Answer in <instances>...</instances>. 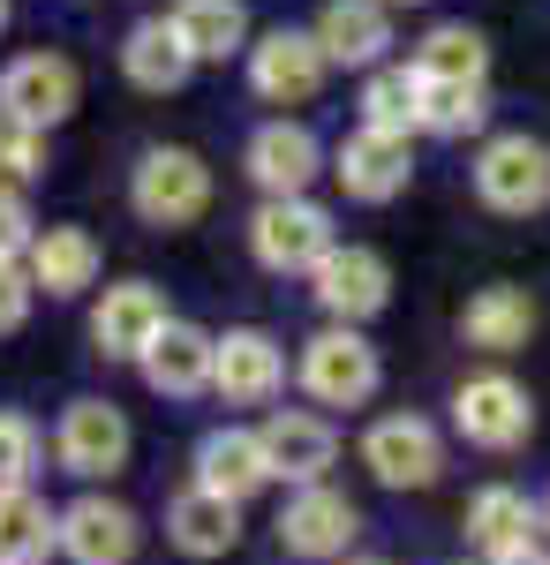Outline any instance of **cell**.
Returning a JSON list of instances; mask_svg holds the SVG:
<instances>
[{
    "instance_id": "obj_39",
    "label": "cell",
    "mask_w": 550,
    "mask_h": 565,
    "mask_svg": "<svg viewBox=\"0 0 550 565\" xmlns=\"http://www.w3.org/2000/svg\"><path fill=\"white\" fill-rule=\"evenodd\" d=\"M384 8H392V0H384Z\"/></svg>"
},
{
    "instance_id": "obj_8",
    "label": "cell",
    "mask_w": 550,
    "mask_h": 565,
    "mask_svg": "<svg viewBox=\"0 0 550 565\" xmlns=\"http://www.w3.org/2000/svg\"><path fill=\"white\" fill-rule=\"evenodd\" d=\"M167 324H173L167 295H159L151 279H121V287H106V302L91 309V340H98L106 362H144Z\"/></svg>"
},
{
    "instance_id": "obj_17",
    "label": "cell",
    "mask_w": 550,
    "mask_h": 565,
    "mask_svg": "<svg viewBox=\"0 0 550 565\" xmlns=\"http://www.w3.org/2000/svg\"><path fill=\"white\" fill-rule=\"evenodd\" d=\"M317 45L332 68H384V45H392V15L384 0H325L317 15Z\"/></svg>"
},
{
    "instance_id": "obj_26",
    "label": "cell",
    "mask_w": 550,
    "mask_h": 565,
    "mask_svg": "<svg viewBox=\"0 0 550 565\" xmlns=\"http://www.w3.org/2000/svg\"><path fill=\"white\" fill-rule=\"evenodd\" d=\"M173 31L197 61H234V53H250V8L242 0H181Z\"/></svg>"
},
{
    "instance_id": "obj_21",
    "label": "cell",
    "mask_w": 550,
    "mask_h": 565,
    "mask_svg": "<svg viewBox=\"0 0 550 565\" xmlns=\"http://www.w3.org/2000/svg\"><path fill=\"white\" fill-rule=\"evenodd\" d=\"M23 271H31V287H45L53 302H76L84 287H98V242H91L84 226H39Z\"/></svg>"
},
{
    "instance_id": "obj_20",
    "label": "cell",
    "mask_w": 550,
    "mask_h": 565,
    "mask_svg": "<svg viewBox=\"0 0 550 565\" xmlns=\"http://www.w3.org/2000/svg\"><path fill=\"white\" fill-rule=\"evenodd\" d=\"M212 362H219V340L173 317L167 332L151 340V354H144L136 370H144V385H151V392H167V399H189V392L212 385Z\"/></svg>"
},
{
    "instance_id": "obj_11",
    "label": "cell",
    "mask_w": 550,
    "mask_h": 565,
    "mask_svg": "<svg viewBox=\"0 0 550 565\" xmlns=\"http://www.w3.org/2000/svg\"><path fill=\"white\" fill-rule=\"evenodd\" d=\"M309 287H317V302L332 309L339 324H362V317H378L392 302V264L378 249H362V242H339L332 257L309 271Z\"/></svg>"
},
{
    "instance_id": "obj_36",
    "label": "cell",
    "mask_w": 550,
    "mask_h": 565,
    "mask_svg": "<svg viewBox=\"0 0 550 565\" xmlns=\"http://www.w3.org/2000/svg\"><path fill=\"white\" fill-rule=\"evenodd\" d=\"M536 521H543V527H550V498H543V513H536Z\"/></svg>"
},
{
    "instance_id": "obj_7",
    "label": "cell",
    "mask_w": 550,
    "mask_h": 565,
    "mask_svg": "<svg viewBox=\"0 0 550 565\" xmlns=\"http://www.w3.org/2000/svg\"><path fill=\"white\" fill-rule=\"evenodd\" d=\"M453 423H461L467 445L512 452V445H528V430H536V399L512 385L506 370H483V377H467V385L453 392Z\"/></svg>"
},
{
    "instance_id": "obj_13",
    "label": "cell",
    "mask_w": 550,
    "mask_h": 565,
    "mask_svg": "<svg viewBox=\"0 0 550 565\" xmlns=\"http://www.w3.org/2000/svg\"><path fill=\"white\" fill-rule=\"evenodd\" d=\"M242 167H250V181L264 189V196H309V181H317V167H325V143L302 129V121H264V129L250 136V151H242Z\"/></svg>"
},
{
    "instance_id": "obj_37",
    "label": "cell",
    "mask_w": 550,
    "mask_h": 565,
    "mask_svg": "<svg viewBox=\"0 0 550 565\" xmlns=\"http://www.w3.org/2000/svg\"><path fill=\"white\" fill-rule=\"evenodd\" d=\"M0 31H8V0H0Z\"/></svg>"
},
{
    "instance_id": "obj_15",
    "label": "cell",
    "mask_w": 550,
    "mask_h": 565,
    "mask_svg": "<svg viewBox=\"0 0 550 565\" xmlns=\"http://www.w3.org/2000/svg\"><path fill=\"white\" fill-rule=\"evenodd\" d=\"M212 385L226 392L234 407H264L272 392L287 385V354H279V340H272V332H256V324H242V332H226V340H219Z\"/></svg>"
},
{
    "instance_id": "obj_12",
    "label": "cell",
    "mask_w": 550,
    "mask_h": 565,
    "mask_svg": "<svg viewBox=\"0 0 550 565\" xmlns=\"http://www.w3.org/2000/svg\"><path fill=\"white\" fill-rule=\"evenodd\" d=\"M362 468L378 482H392V490H423L445 468V445H437V430H430L423 415H384L362 437Z\"/></svg>"
},
{
    "instance_id": "obj_25",
    "label": "cell",
    "mask_w": 550,
    "mask_h": 565,
    "mask_svg": "<svg viewBox=\"0 0 550 565\" xmlns=\"http://www.w3.org/2000/svg\"><path fill=\"white\" fill-rule=\"evenodd\" d=\"M45 551H61V513L39 490H0V565H45Z\"/></svg>"
},
{
    "instance_id": "obj_4",
    "label": "cell",
    "mask_w": 550,
    "mask_h": 565,
    "mask_svg": "<svg viewBox=\"0 0 550 565\" xmlns=\"http://www.w3.org/2000/svg\"><path fill=\"white\" fill-rule=\"evenodd\" d=\"M378 385H384V362L355 324H325V332L302 348V392H309L317 407H362Z\"/></svg>"
},
{
    "instance_id": "obj_31",
    "label": "cell",
    "mask_w": 550,
    "mask_h": 565,
    "mask_svg": "<svg viewBox=\"0 0 550 565\" xmlns=\"http://www.w3.org/2000/svg\"><path fill=\"white\" fill-rule=\"evenodd\" d=\"M31 181H45V129L0 114V189H31Z\"/></svg>"
},
{
    "instance_id": "obj_5",
    "label": "cell",
    "mask_w": 550,
    "mask_h": 565,
    "mask_svg": "<svg viewBox=\"0 0 550 565\" xmlns=\"http://www.w3.org/2000/svg\"><path fill=\"white\" fill-rule=\"evenodd\" d=\"M76 98H84V76H76L68 53H15V61L0 68V114L23 121V129H53V121H68Z\"/></svg>"
},
{
    "instance_id": "obj_27",
    "label": "cell",
    "mask_w": 550,
    "mask_h": 565,
    "mask_svg": "<svg viewBox=\"0 0 550 565\" xmlns=\"http://www.w3.org/2000/svg\"><path fill=\"white\" fill-rule=\"evenodd\" d=\"M415 76L423 84H483L490 76V39L475 23H437L423 45H415Z\"/></svg>"
},
{
    "instance_id": "obj_34",
    "label": "cell",
    "mask_w": 550,
    "mask_h": 565,
    "mask_svg": "<svg viewBox=\"0 0 550 565\" xmlns=\"http://www.w3.org/2000/svg\"><path fill=\"white\" fill-rule=\"evenodd\" d=\"M31 271H23V257H0V332H23V317H31Z\"/></svg>"
},
{
    "instance_id": "obj_38",
    "label": "cell",
    "mask_w": 550,
    "mask_h": 565,
    "mask_svg": "<svg viewBox=\"0 0 550 565\" xmlns=\"http://www.w3.org/2000/svg\"><path fill=\"white\" fill-rule=\"evenodd\" d=\"M347 565H378V558H347Z\"/></svg>"
},
{
    "instance_id": "obj_10",
    "label": "cell",
    "mask_w": 550,
    "mask_h": 565,
    "mask_svg": "<svg viewBox=\"0 0 550 565\" xmlns=\"http://www.w3.org/2000/svg\"><path fill=\"white\" fill-rule=\"evenodd\" d=\"M332 174L355 204H392L415 181V143L408 136H384V129H355L332 151Z\"/></svg>"
},
{
    "instance_id": "obj_29",
    "label": "cell",
    "mask_w": 550,
    "mask_h": 565,
    "mask_svg": "<svg viewBox=\"0 0 550 565\" xmlns=\"http://www.w3.org/2000/svg\"><path fill=\"white\" fill-rule=\"evenodd\" d=\"M528 527H536V505L506 490V482H490V490H475V505H467V535L490 551V558H506V551H528Z\"/></svg>"
},
{
    "instance_id": "obj_22",
    "label": "cell",
    "mask_w": 550,
    "mask_h": 565,
    "mask_svg": "<svg viewBox=\"0 0 550 565\" xmlns=\"http://www.w3.org/2000/svg\"><path fill=\"white\" fill-rule=\"evenodd\" d=\"M167 535L189 551V558H226L234 535H242V505L219 498V490H204V482H189V490L167 505Z\"/></svg>"
},
{
    "instance_id": "obj_2",
    "label": "cell",
    "mask_w": 550,
    "mask_h": 565,
    "mask_svg": "<svg viewBox=\"0 0 550 565\" xmlns=\"http://www.w3.org/2000/svg\"><path fill=\"white\" fill-rule=\"evenodd\" d=\"M475 196L506 218H528L550 204V143H536L528 129H506L475 151Z\"/></svg>"
},
{
    "instance_id": "obj_6",
    "label": "cell",
    "mask_w": 550,
    "mask_h": 565,
    "mask_svg": "<svg viewBox=\"0 0 550 565\" xmlns=\"http://www.w3.org/2000/svg\"><path fill=\"white\" fill-rule=\"evenodd\" d=\"M332 76V61H325V45L317 31H295V23H279V31H264L250 45V84L256 98H272V106H309L317 90Z\"/></svg>"
},
{
    "instance_id": "obj_24",
    "label": "cell",
    "mask_w": 550,
    "mask_h": 565,
    "mask_svg": "<svg viewBox=\"0 0 550 565\" xmlns=\"http://www.w3.org/2000/svg\"><path fill=\"white\" fill-rule=\"evenodd\" d=\"M528 332H536V302H528V287H483V295L461 309V340H467V348H483V354L528 348Z\"/></svg>"
},
{
    "instance_id": "obj_18",
    "label": "cell",
    "mask_w": 550,
    "mask_h": 565,
    "mask_svg": "<svg viewBox=\"0 0 550 565\" xmlns=\"http://www.w3.org/2000/svg\"><path fill=\"white\" fill-rule=\"evenodd\" d=\"M121 76L136 90H151V98H167V90H181L189 76H197V53L181 45L173 15H144V23L121 39Z\"/></svg>"
},
{
    "instance_id": "obj_16",
    "label": "cell",
    "mask_w": 550,
    "mask_h": 565,
    "mask_svg": "<svg viewBox=\"0 0 550 565\" xmlns=\"http://www.w3.org/2000/svg\"><path fill=\"white\" fill-rule=\"evenodd\" d=\"M256 437H264V460H272V476L302 482V490H309V482H317V476H325V468L339 460L332 423H325V415H309V407H279V415H272V423H264Z\"/></svg>"
},
{
    "instance_id": "obj_28",
    "label": "cell",
    "mask_w": 550,
    "mask_h": 565,
    "mask_svg": "<svg viewBox=\"0 0 550 565\" xmlns=\"http://www.w3.org/2000/svg\"><path fill=\"white\" fill-rule=\"evenodd\" d=\"M362 129H384V136H415L423 129V76H415V61L408 68H370L362 76Z\"/></svg>"
},
{
    "instance_id": "obj_35",
    "label": "cell",
    "mask_w": 550,
    "mask_h": 565,
    "mask_svg": "<svg viewBox=\"0 0 550 565\" xmlns=\"http://www.w3.org/2000/svg\"><path fill=\"white\" fill-rule=\"evenodd\" d=\"M498 565H550V551H536V543H528V551H506Z\"/></svg>"
},
{
    "instance_id": "obj_30",
    "label": "cell",
    "mask_w": 550,
    "mask_h": 565,
    "mask_svg": "<svg viewBox=\"0 0 550 565\" xmlns=\"http://www.w3.org/2000/svg\"><path fill=\"white\" fill-rule=\"evenodd\" d=\"M490 121L483 84H423V129L430 136H475Z\"/></svg>"
},
{
    "instance_id": "obj_33",
    "label": "cell",
    "mask_w": 550,
    "mask_h": 565,
    "mask_svg": "<svg viewBox=\"0 0 550 565\" xmlns=\"http://www.w3.org/2000/svg\"><path fill=\"white\" fill-rule=\"evenodd\" d=\"M39 242V218L23 204V189H0V257H31Z\"/></svg>"
},
{
    "instance_id": "obj_19",
    "label": "cell",
    "mask_w": 550,
    "mask_h": 565,
    "mask_svg": "<svg viewBox=\"0 0 550 565\" xmlns=\"http://www.w3.org/2000/svg\"><path fill=\"white\" fill-rule=\"evenodd\" d=\"M61 551L76 565H128L136 558V513L114 498H76L61 513Z\"/></svg>"
},
{
    "instance_id": "obj_9",
    "label": "cell",
    "mask_w": 550,
    "mask_h": 565,
    "mask_svg": "<svg viewBox=\"0 0 550 565\" xmlns=\"http://www.w3.org/2000/svg\"><path fill=\"white\" fill-rule=\"evenodd\" d=\"M53 452H61V468L68 476H121L128 468V415L114 399H76L68 415H61V430H53Z\"/></svg>"
},
{
    "instance_id": "obj_14",
    "label": "cell",
    "mask_w": 550,
    "mask_h": 565,
    "mask_svg": "<svg viewBox=\"0 0 550 565\" xmlns=\"http://www.w3.org/2000/svg\"><path fill=\"white\" fill-rule=\"evenodd\" d=\"M355 527H362L355 498H339V490H325V482H309V490L287 498V513H279V543H287L295 558H339V551L355 543Z\"/></svg>"
},
{
    "instance_id": "obj_23",
    "label": "cell",
    "mask_w": 550,
    "mask_h": 565,
    "mask_svg": "<svg viewBox=\"0 0 550 565\" xmlns=\"http://www.w3.org/2000/svg\"><path fill=\"white\" fill-rule=\"evenodd\" d=\"M197 482L219 490V498H256L264 482H272V460H264V437L256 430H212L197 445Z\"/></svg>"
},
{
    "instance_id": "obj_3",
    "label": "cell",
    "mask_w": 550,
    "mask_h": 565,
    "mask_svg": "<svg viewBox=\"0 0 550 565\" xmlns=\"http://www.w3.org/2000/svg\"><path fill=\"white\" fill-rule=\"evenodd\" d=\"M250 249L264 271H317L339 249L332 212L309 196H264V212L250 218Z\"/></svg>"
},
{
    "instance_id": "obj_1",
    "label": "cell",
    "mask_w": 550,
    "mask_h": 565,
    "mask_svg": "<svg viewBox=\"0 0 550 565\" xmlns=\"http://www.w3.org/2000/svg\"><path fill=\"white\" fill-rule=\"evenodd\" d=\"M128 204H136V218H151V226H189V218H204V204H212V167L189 143H151L136 159Z\"/></svg>"
},
{
    "instance_id": "obj_32",
    "label": "cell",
    "mask_w": 550,
    "mask_h": 565,
    "mask_svg": "<svg viewBox=\"0 0 550 565\" xmlns=\"http://www.w3.org/2000/svg\"><path fill=\"white\" fill-rule=\"evenodd\" d=\"M39 468V430L31 415H0V490H23Z\"/></svg>"
}]
</instances>
